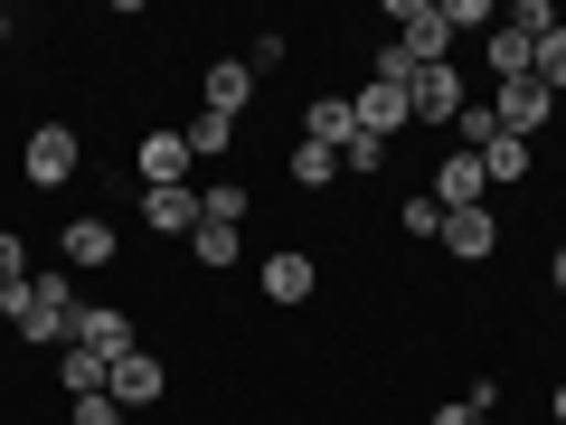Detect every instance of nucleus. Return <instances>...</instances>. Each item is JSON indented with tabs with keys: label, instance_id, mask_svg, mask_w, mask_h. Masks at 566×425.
<instances>
[{
	"label": "nucleus",
	"instance_id": "obj_7",
	"mask_svg": "<svg viewBox=\"0 0 566 425\" xmlns=\"http://www.w3.org/2000/svg\"><path fill=\"white\" fill-rule=\"evenodd\" d=\"M161 387H170V369L151 360V350H123V360H114V379H104V397H114V406H151Z\"/></svg>",
	"mask_w": 566,
	"mask_h": 425
},
{
	"label": "nucleus",
	"instance_id": "obj_14",
	"mask_svg": "<svg viewBox=\"0 0 566 425\" xmlns=\"http://www.w3.org/2000/svg\"><path fill=\"white\" fill-rule=\"evenodd\" d=\"M491 246H501V227H491V208H453V218H444V256H463V265H482Z\"/></svg>",
	"mask_w": 566,
	"mask_h": 425
},
{
	"label": "nucleus",
	"instance_id": "obj_33",
	"mask_svg": "<svg viewBox=\"0 0 566 425\" xmlns=\"http://www.w3.org/2000/svg\"><path fill=\"white\" fill-rule=\"evenodd\" d=\"M547 416H557V425H566V387H557V406H547Z\"/></svg>",
	"mask_w": 566,
	"mask_h": 425
},
{
	"label": "nucleus",
	"instance_id": "obj_21",
	"mask_svg": "<svg viewBox=\"0 0 566 425\" xmlns=\"http://www.w3.org/2000/svg\"><path fill=\"white\" fill-rule=\"evenodd\" d=\"M293 180H303V189H331V180H340V152H322V142H303V152H293Z\"/></svg>",
	"mask_w": 566,
	"mask_h": 425
},
{
	"label": "nucleus",
	"instance_id": "obj_24",
	"mask_svg": "<svg viewBox=\"0 0 566 425\" xmlns=\"http://www.w3.org/2000/svg\"><path fill=\"white\" fill-rule=\"evenodd\" d=\"M340 170H359V180H368V170H387V142H378V133H349V152H340Z\"/></svg>",
	"mask_w": 566,
	"mask_h": 425
},
{
	"label": "nucleus",
	"instance_id": "obj_17",
	"mask_svg": "<svg viewBox=\"0 0 566 425\" xmlns=\"http://www.w3.org/2000/svg\"><path fill=\"white\" fill-rule=\"evenodd\" d=\"M142 180H151V189L189 180V142H180V133H151V142H142Z\"/></svg>",
	"mask_w": 566,
	"mask_h": 425
},
{
	"label": "nucleus",
	"instance_id": "obj_6",
	"mask_svg": "<svg viewBox=\"0 0 566 425\" xmlns=\"http://www.w3.org/2000/svg\"><path fill=\"white\" fill-rule=\"evenodd\" d=\"M406 104H416V123H444V133H453V114H463V76H453V66H416Z\"/></svg>",
	"mask_w": 566,
	"mask_h": 425
},
{
	"label": "nucleus",
	"instance_id": "obj_3",
	"mask_svg": "<svg viewBox=\"0 0 566 425\" xmlns=\"http://www.w3.org/2000/svg\"><path fill=\"white\" fill-rule=\"evenodd\" d=\"M20 170H29L39 189L76 180V133H66V123H39V133H29V152H20Z\"/></svg>",
	"mask_w": 566,
	"mask_h": 425
},
{
	"label": "nucleus",
	"instance_id": "obj_18",
	"mask_svg": "<svg viewBox=\"0 0 566 425\" xmlns=\"http://www.w3.org/2000/svg\"><path fill=\"white\" fill-rule=\"evenodd\" d=\"M528 66H538V48H528L520 29H491V76H501V85H520Z\"/></svg>",
	"mask_w": 566,
	"mask_h": 425
},
{
	"label": "nucleus",
	"instance_id": "obj_20",
	"mask_svg": "<svg viewBox=\"0 0 566 425\" xmlns=\"http://www.w3.org/2000/svg\"><path fill=\"white\" fill-rule=\"evenodd\" d=\"M482 180H528V142H520V133H501V142L482 152Z\"/></svg>",
	"mask_w": 566,
	"mask_h": 425
},
{
	"label": "nucleus",
	"instance_id": "obj_25",
	"mask_svg": "<svg viewBox=\"0 0 566 425\" xmlns=\"http://www.w3.org/2000/svg\"><path fill=\"white\" fill-rule=\"evenodd\" d=\"M406 237H444V208H434V189H416V199H406Z\"/></svg>",
	"mask_w": 566,
	"mask_h": 425
},
{
	"label": "nucleus",
	"instance_id": "obj_28",
	"mask_svg": "<svg viewBox=\"0 0 566 425\" xmlns=\"http://www.w3.org/2000/svg\"><path fill=\"white\" fill-rule=\"evenodd\" d=\"M444 29H491V0H444Z\"/></svg>",
	"mask_w": 566,
	"mask_h": 425
},
{
	"label": "nucleus",
	"instance_id": "obj_27",
	"mask_svg": "<svg viewBox=\"0 0 566 425\" xmlns=\"http://www.w3.org/2000/svg\"><path fill=\"white\" fill-rule=\"evenodd\" d=\"M199 256H208V274H218V265H237L245 246H237V227H199Z\"/></svg>",
	"mask_w": 566,
	"mask_h": 425
},
{
	"label": "nucleus",
	"instance_id": "obj_29",
	"mask_svg": "<svg viewBox=\"0 0 566 425\" xmlns=\"http://www.w3.org/2000/svg\"><path fill=\"white\" fill-rule=\"evenodd\" d=\"M245 66H255V76H264V66H283V29H255V48H245Z\"/></svg>",
	"mask_w": 566,
	"mask_h": 425
},
{
	"label": "nucleus",
	"instance_id": "obj_34",
	"mask_svg": "<svg viewBox=\"0 0 566 425\" xmlns=\"http://www.w3.org/2000/svg\"><path fill=\"white\" fill-rule=\"evenodd\" d=\"M0 39H10V10H0Z\"/></svg>",
	"mask_w": 566,
	"mask_h": 425
},
{
	"label": "nucleus",
	"instance_id": "obj_22",
	"mask_svg": "<svg viewBox=\"0 0 566 425\" xmlns=\"http://www.w3.org/2000/svg\"><path fill=\"white\" fill-rule=\"evenodd\" d=\"M528 76H538L547 95H566V29H547V39H538V66H528Z\"/></svg>",
	"mask_w": 566,
	"mask_h": 425
},
{
	"label": "nucleus",
	"instance_id": "obj_8",
	"mask_svg": "<svg viewBox=\"0 0 566 425\" xmlns=\"http://www.w3.org/2000/svg\"><path fill=\"white\" fill-rule=\"evenodd\" d=\"M349 114H359V133L397 142V123H416V104H406V85H378V76H368L359 95H349Z\"/></svg>",
	"mask_w": 566,
	"mask_h": 425
},
{
	"label": "nucleus",
	"instance_id": "obj_31",
	"mask_svg": "<svg viewBox=\"0 0 566 425\" xmlns=\"http://www.w3.org/2000/svg\"><path fill=\"white\" fill-rule=\"evenodd\" d=\"M434 425H491L482 406H434Z\"/></svg>",
	"mask_w": 566,
	"mask_h": 425
},
{
	"label": "nucleus",
	"instance_id": "obj_26",
	"mask_svg": "<svg viewBox=\"0 0 566 425\" xmlns=\"http://www.w3.org/2000/svg\"><path fill=\"white\" fill-rule=\"evenodd\" d=\"M20 283H29V246L0 227V293H20Z\"/></svg>",
	"mask_w": 566,
	"mask_h": 425
},
{
	"label": "nucleus",
	"instance_id": "obj_32",
	"mask_svg": "<svg viewBox=\"0 0 566 425\" xmlns=\"http://www.w3.org/2000/svg\"><path fill=\"white\" fill-rule=\"evenodd\" d=\"M547 274H557V293H566V246H557V256H547Z\"/></svg>",
	"mask_w": 566,
	"mask_h": 425
},
{
	"label": "nucleus",
	"instance_id": "obj_23",
	"mask_svg": "<svg viewBox=\"0 0 566 425\" xmlns=\"http://www.w3.org/2000/svg\"><path fill=\"white\" fill-rule=\"evenodd\" d=\"M501 29H520V39H528V48H538V39H547V29H557V10H547V0H520V10H510V20H501Z\"/></svg>",
	"mask_w": 566,
	"mask_h": 425
},
{
	"label": "nucleus",
	"instance_id": "obj_30",
	"mask_svg": "<svg viewBox=\"0 0 566 425\" xmlns=\"http://www.w3.org/2000/svg\"><path fill=\"white\" fill-rule=\"evenodd\" d=\"M66 425H123V406L114 397H76V416H66Z\"/></svg>",
	"mask_w": 566,
	"mask_h": 425
},
{
	"label": "nucleus",
	"instance_id": "obj_16",
	"mask_svg": "<svg viewBox=\"0 0 566 425\" xmlns=\"http://www.w3.org/2000/svg\"><path fill=\"white\" fill-rule=\"evenodd\" d=\"M245 95H255V66H245V58H218V66H208V114L237 123V104H245Z\"/></svg>",
	"mask_w": 566,
	"mask_h": 425
},
{
	"label": "nucleus",
	"instance_id": "obj_2",
	"mask_svg": "<svg viewBox=\"0 0 566 425\" xmlns=\"http://www.w3.org/2000/svg\"><path fill=\"white\" fill-rule=\"evenodd\" d=\"M397 29H406V58H416V66H444V48H453L444 0H397Z\"/></svg>",
	"mask_w": 566,
	"mask_h": 425
},
{
	"label": "nucleus",
	"instance_id": "obj_12",
	"mask_svg": "<svg viewBox=\"0 0 566 425\" xmlns=\"http://www.w3.org/2000/svg\"><path fill=\"white\" fill-rule=\"evenodd\" d=\"M312 283H322V265H312V256H293V246L264 256V303H312Z\"/></svg>",
	"mask_w": 566,
	"mask_h": 425
},
{
	"label": "nucleus",
	"instance_id": "obj_13",
	"mask_svg": "<svg viewBox=\"0 0 566 425\" xmlns=\"http://www.w3.org/2000/svg\"><path fill=\"white\" fill-rule=\"evenodd\" d=\"M349 133H359L349 95H312V104H303V142H322V152H349Z\"/></svg>",
	"mask_w": 566,
	"mask_h": 425
},
{
	"label": "nucleus",
	"instance_id": "obj_5",
	"mask_svg": "<svg viewBox=\"0 0 566 425\" xmlns=\"http://www.w3.org/2000/svg\"><path fill=\"white\" fill-rule=\"evenodd\" d=\"M142 227H161V237H199V180L142 189Z\"/></svg>",
	"mask_w": 566,
	"mask_h": 425
},
{
	"label": "nucleus",
	"instance_id": "obj_19",
	"mask_svg": "<svg viewBox=\"0 0 566 425\" xmlns=\"http://www.w3.org/2000/svg\"><path fill=\"white\" fill-rule=\"evenodd\" d=\"M189 162H218V152H227V142H237V123H227V114H189Z\"/></svg>",
	"mask_w": 566,
	"mask_h": 425
},
{
	"label": "nucleus",
	"instance_id": "obj_11",
	"mask_svg": "<svg viewBox=\"0 0 566 425\" xmlns=\"http://www.w3.org/2000/svg\"><path fill=\"white\" fill-rule=\"evenodd\" d=\"M66 341H85V350H104V360H123V350H133V322H123L114 303H76V322H66Z\"/></svg>",
	"mask_w": 566,
	"mask_h": 425
},
{
	"label": "nucleus",
	"instance_id": "obj_4",
	"mask_svg": "<svg viewBox=\"0 0 566 425\" xmlns=\"http://www.w3.org/2000/svg\"><path fill=\"white\" fill-rule=\"evenodd\" d=\"M114 256H123V246H114V227H104V218H66V237H57V265H66V274H104Z\"/></svg>",
	"mask_w": 566,
	"mask_h": 425
},
{
	"label": "nucleus",
	"instance_id": "obj_1",
	"mask_svg": "<svg viewBox=\"0 0 566 425\" xmlns=\"http://www.w3.org/2000/svg\"><path fill=\"white\" fill-rule=\"evenodd\" d=\"M0 322L20 331V341H66V322H76V283H66V265L29 274L20 293H0Z\"/></svg>",
	"mask_w": 566,
	"mask_h": 425
},
{
	"label": "nucleus",
	"instance_id": "obj_15",
	"mask_svg": "<svg viewBox=\"0 0 566 425\" xmlns=\"http://www.w3.org/2000/svg\"><path fill=\"white\" fill-rule=\"evenodd\" d=\"M57 369H66V397H104V379H114V360L85 341H57Z\"/></svg>",
	"mask_w": 566,
	"mask_h": 425
},
{
	"label": "nucleus",
	"instance_id": "obj_10",
	"mask_svg": "<svg viewBox=\"0 0 566 425\" xmlns=\"http://www.w3.org/2000/svg\"><path fill=\"white\" fill-rule=\"evenodd\" d=\"M491 199V180H482V162H472V152H444V170H434V208H482Z\"/></svg>",
	"mask_w": 566,
	"mask_h": 425
},
{
	"label": "nucleus",
	"instance_id": "obj_9",
	"mask_svg": "<svg viewBox=\"0 0 566 425\" xmlns=\"http://www.w3.org/2000/svg\"><path fill=\"white\" fill-rule=\"evenodd\" d=\"M491 114H501V133H520V142H528L547 114H557V95H547L538 76H520V85H501V104H491Z\"/></svg>",
	"mask_w": 566,
	"mask_h": 425
}]
</instances>
